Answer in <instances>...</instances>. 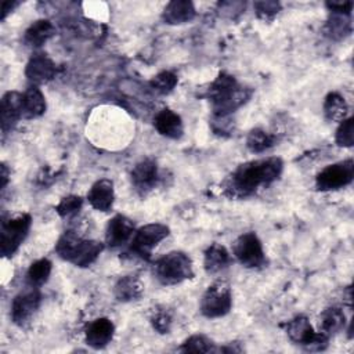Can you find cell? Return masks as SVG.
Here are the masks:
<instances>
[{
  "label": "cell",
  "mask_w": 354,
  "mask_h": 354,
  "mask_svg": "<svg viewBox=\"0 0 354 354\" xmlns=\"http://www.w3.org/2000/svg\"><path fill=\"white\" fill-rule=\"evenodd\" d=\"M283 163L279 158H264L239 165L230 176L225 191L231 196L243 198L260 187H267L281 176Z\"/></svg>",
  "instance_id": "cell-1"
},
{
  "label": "cell",
  "mask_w": 354,
  "mask_h": 354,
  "mask_svg": "<svg viewBox=\"0 0 354 354\" xmlns=\"http://www.w3.org/2000/svg\"><path fill=\"white\" fill-rule=\"evenodd\" d=\"M102 249L104 245L101 242L83 239L73 231H65L55 245V252L62 260L82 268L91 266L98 259Z\"/></svg>",
  "instance_id": "cell-2"
},
{
  "label": "cell",
  "mask_w": 354,
  "mask_h": 354,
  "mask_svg": "<svg viewBox=\"0 0 354 354\" xmlns=\"http://www.w3.org/2000/svg\"><path fill=\"white\" fill-rule=\"evenodd\" d=\"M153 274L163 285H177L194 277V267L187 253L173 250L153 263Z\"/></svg>",
  "instance_id": "cell-3"
},
{
  "label": "cell",
  "mask_w": 354,
  "mask_h": 354,
  "mask_svg": "<svg viewBox=\"0 0 354 354\" xmlns=\"http://www.w3.org/2000/svg\"><path fill=\"white\" fill-rule=\"evenodd\" d=\"M285 330L288 337L310 351H321L328 346L329 337L322 332H315L304 315H297L286 322Z\"/></svg>",
  "instance_id": "cell-4"
},
{
  "label": "cell",
  "mask_w": 354,
  "mask_h": 354,
  "mask_svg": "<svg viewBox=\"0 0 354 354\" xmlns=\"http://www.w3.org/2000/svg\"><path fill=\"white\" fill-rule=\"evenodd\" d=\"M32 224V217L28 213H19L1 223V254L11 257L24 239Z\"/></svg>",
  "instance_id": "cell-5"
},
{
  "label": "cell",
  "mask_w": 354,
  "mask_h": 354,
  "mask_svg": "<svg viewBox=\"0 0 354 354\" xmlns=\"http://www.w3.org/2000/svg\"><path fill=\"white\" fill-rule=\"evenodd\" d=\"M201 313L206 318H218L230 313L232 307V293L225 282L210 285L201 299Z\"/></svg>",
  "instance_id": "cell-6"
},
{
  "label": "cell",
  "mask_w": 354,
  "mask_h": 354,
  "mask_svg": "<svg viewBox=\"0 0 354 354\" xmlns=\"http://www.w3.org/2000/svg\"><path fill=\"white\" fill-rule=\"evenodd\" d=\"M354 178V162L351 159L333 163L321 170L315 177L319 191H335L348 185Z\"/></svg>",
  "instance_id": "cell-7"
},
{
  "label": "cell",
  "mask_w": 354,
  "mask_h": 354,
  "mask_svg": "<svg viewBox=\"0 0 354 354\" xmlns=\"http://www.w3.org/2000/svg\"><path fill=\"white\" fill-rule=\"evenodd\" d=\"M169 235V227L159 223L140 227L131 238V252L141 259H149L152 249Z\"/></svg>",
  "instance_id": "cell-8"
},
{
  "label": "cell",
  "mask_w": 354,
  "mask_h": 354,
  "mask_svg": "<svg viewBox=\"0 0 354 354\" xmlns=\"http://www.w3.org/2000/svg\"><path fill=\"white\" fill-rule=\"evenodd\" d=\"M234 256L236 260L248 268H257L264 266L266 256L263 245L254 232L242 234L234 242Z\"/></svg>",
  "instance_id": "cell-9"
},
{
  "label": "cell",
  "mask_w": 354,
  "mask_h": 354,
  "mask_svg": "<svg viewBox=\"0 0 354 354\" xmlns=\"http://www.w3.org/2000/svg\"><path fill=\"white\" fill-rule=\"evenodd\" d=\"M40 300V292L35 286L18 293L11 304V318L14 324L22 326L25 322H28L39 308Z\"/></svg>",
  "instance_id": "cell-10"
},
{
  "label": "cell",
  "mask_w": 354,
  "mask_h": 354,
  "mask_svg": "<svg viewBox=\"0 0 354 354\" xmlns=\"http://www.w3.org/2000/svg\"><path fill=\"white\" fill-rule=\"evenodd\" d=\"M57 73V66L44 53H35L26 64L25 75L35 84L50 82Z\"/></svg>",
  "instance_id": "cell-11"
},
{
  "label": "cell",
  "mask_w": 354,
  "mask_h": 354,
  "mask_svg": "<svg viewBox=\"0 0 354 354\" xmlns=\"http://www.w3.org/2000/svg\"><path fill=\"white\" fill-rule=\"evenodd\" d=\"M131 183L137 192L141 195L148 194L155 188L159 180L158 166L152 159H142L131 170Z\"/></svg>",
  "instance_id": "cell-12"
},
{
  "label": "cell",
  "mask_w": 354,
  "mask_h": 354,
  "mask_svg": "<svg viewBox=\"0 0 354 354\" xmlns=\"http://www.w3.org/2000/svg\"><path fill=\"white\" fill-rule=\"evenodd\" d=\"M134 232L136 230L133 221L123 214H116L109 220L106 225L105 242L111 248H118L129 242L133 238Z\"/></svg>",
  "instance_id": "cell-13"
},
{
  "label": "cell",
  "mask_w": 354,
  "mask_h": 354,
  "mask_svg": "<svg viewBox=\"0 0 354 354\" xmlns=\"http://www.w3.org/2000/svg\"><path fill=\"white\" fill-rule=\"evenodd\" d=\"M24 118L22 109V94L17 91H8L1 98V109H0V122L3 133L11 130L17 122Z\"/></svg>",
  "instance_id": "cell-14"
},
{
  "label": "cell",
  "mask_w": 354,
  "mask_h": 354,
  "mask_svg": "<svg viewBox=\"0 0 354 354\" xmlns=\"http://www.w3.org/2000/svg\"><path fill=\"white\" fill-rule=\"evenodd\" d=\"M252 95V90L249 87H243L238 84L231 93L224 95L223 98L212 102V109L216 118H225L230 113L235 112L239 106H242Z\"/></svg>",
  "instance_id": "cell-15"
},
{
  "label": "cell",
  "mask_w": 354,
  "mask_h": 354,
  "mask_svg": "<svg viewBox=\"0 0 354 354\" xmlns=\"http://www.w3.org/2000/svg\"><path fill=\"white\" fill-rule=\"evenodd\" d=\"M115 325L108 318H97L86 328V343L93 348H104L113 337Z\"/></svg>",
  "instance_id": "cell-16"
},
{
  "label": "cell",
  "mask_w": 354,
  "mask_h": 354,
  "mask_svg": "<svg viewBox=\"0 0 354 354\" xmlns=\"http://www.w3.org/2000/svg\"><path fill=\"white\" fill-rule=\"evenodd\" d=\"M88 203L98 212H108L115 201L113 183L108 178L95 181L87 192Z\"/></svg>",
  "instance_id": "cell-17"
},
{
  "label": "cell",
  "mask_w": 354,
  "mask_h": 354,
  "mask_svg": "<svg viewBox=\"0 0 354 354\" xmlns=\"http://www.w3.org/2000/svg\"><path fill=\"white\" fill-rule=\"evenodd\" d=\"M153 126L160 136L173 138V140L180 138L184 131L183 120H181L180 115H177L174 111L167 109V108H165L156 113V116L153 119Z\"/></svg>",
  "instance_id": "cell-18"
},
{
  "label": "cell",
  "mask_w": 354,
  "mask_h": 354,
  "mask_svg": "<svg viewBox=\"0 0 354 354\" xmlns=\"http://www.w3.org/2000/svg\"><path fill=\"white\" fill-rule=\"evenodd\" d=\"M195 17V7L189 0L170 1L162 14V18L169 25H181L192 21Z\"/></svg>",
  "instance_id": "cell-19"
},
{
  "label": "cell",
  "mask_w": 354,
  "mask_h": 354,
  "mask_svg": "<svg viewBox=\"0 0 354 354\" xmlns=\"http://www.w3.org/2000/svg\"><path fill=\"white\" fill-rule=\"evenodd\" d=\"M55 33L54 25L48 19H37L29 25L24 33V43L29 47H40Z\"/></svg>",
  "instance_id": "cell-20"
},
{
  "label": "cell",
  "mask_w": 354,
  "mask_h": 354,
  "mask_svg": "<svg viewBox=\"0 0 354 354\" xmlns=\"http://www.w3.org/2000/svg\"><path fill=\"white\" fill-rule=\"evenodd\" d=\"M231 264V254L225 246L220 243H212L203 256V267L206 272L216 274L225 270Z\"/></svg>",
  "instance_id": "cell-21"
},
{
  "label": "cell",
  "mask_w": 354,
  "mask_h": 354,
  "mask_svg": "<svg viewBox=\"0 0 354 354\" xmlns=\"http://www.w3.org/2000/svg\"><path fill=\"white\" fill-rule=\"evenodd\" d=\"M24 118L35 119L46 112V98L37 86H30L22 94Z\"/></svg>",
  "instance_id": "cell-22"
},
{
  "label": "cell",
  "mask_w": 354,
  "mask_h": 354,
  "mask_svg": "<svg viewBox=\"0 0 354 354\" xmlns=\"http://www.w3.org/2000/svg\"><path fill=\"white\" fill-rule=\"evenodd\" d=\"M144 286L140 282V279L134 275H126L122 277L113 288L115 297L119 301H134L138 300L142 296Z\"/></svg>",
  "instance_id": "cell-23"
},
{
  "label": "cell",
  "mask_w": 354,
  "mask_h": 354,
  "mask_svg": "<svg viewBox=\"0 0 354 354\" xmlns=\"http://www.w3.org/2000/svg\"><path fill=\"white\" fill-rule=\"evenodd\" d=\"M346 315L339 307H328L319 315V332L330 337L344 328Z\"/></svg>",
  "instance_id": "cell-24"
},
{
  "label": "cell",
  "mask_w": 354,
  "mask_h": 354,
  "mask_svg": "<svg viewBox=\"0 0 354 354\" xmlns=\"http://www.w3.org/2000/svg\"><path fill=\"white\" fill-rule=\"evenodd\" d=\"M239 83L236 82V79L232 75H228L225 72L218 73V76L209 84V87L206 88V98L213 102L220 100L221 97L227 95L230 91H232Z\"/></svg>",
  "instance_id": "cell-25"
},
{
  "label": "cell",
  "mask_w": 354,
  "mask_h": 354,
  "mask_svg": "<svg viewBox=\"0 0 354 354\" xmlns=\"http://www.w3.org/2000/svg\"><path fill=\"white\" fill-rule=\"evenodd\" d=\"M348 106L343 95L339 93H329L324 101V113L326 119L333 122H342L347 118Z\"/></svg>",
  "instance_id": "cell-26"
},
{
  "label": "cell",
  "mask_w": 354,
  "mask_h": 354,
  "mask_svg": "<svg viewBox=\"0 0 354 354\" xmlns=\"http://www.w3.org/2000/svg\"><path fill=\"white\" fill-rule=\"evenodd\" d=\"M51 268H53V266L48 259H40V260L32 263L26 272L28 283L35 288L41 286L43 283H46L48 281Z\"/></svg>",
  "instance_id": "cell-27"
},
{
  "label": "cell",
  "mask_w": 354,
  "mask_h": 354,
  "mask_svg": "<svg viewBox=\"0 0 354 354\" xmlns=\"http://www.w3.org/2000/svg\"><path fill=\"white\" fill-rule=\"evenodd\" d=\"M275 144V137L263 129H253L246 138V147L253 153L264 152Z\"/></svg>",
  "instance_id": "cell-28"
},
{
  "label": "cell",
  "mask_w": 354,
  "mask_h": 354,
  "mask_svg": "<svg viewBox=\"0 0 354 354\" xmlns=\"http://www.w3.org/2000/svg\"><path fill=\"white\" fill-rule=\"evenodd\" d=\"M184 353H210L216 351L214 343L205 335H192L189 336L180 348Z\"/></svg>",
  "instance_id": "cell-29"
},
{
  "label": "cell",
  "mask_w": 354,
  "mask_h": 354,
  "mask_svg": "<svg viewBox=\"0 0 354 354\" xmlns=\"http://www.w3.org/2000/svg\"><path fill=\"white\" fill-rule=\"evenodd\" d=\"M177 82H178V79L173 72L163 71L151 79L149 86L153 91H156L159 94H169L170 91H173Z\"/></svg>",
  "instance_id": "cell-30"
},
{
  "label": "cell",
  "mask_w": 354,
  "mask_h": 354,
  "mask_svg": "<svg viewBox=\"0 0 354 354\" xmlns=\"http://www.w3.org/2000/svg\"><path fill=\"white\" fill-rule=\"evenodd\" d=\"M335 141L339 147L350 148L354 144V119L346 118L344 120L340 122L336 134H335Z\"/></svg>",
  "instance_id": "cell-31"
},
{
  "label": "cell",
  "mask_w": 354,
  "mask_h": 354,
  "mask_svg": "<svg viewBox=\"0 0 354 354\" xmlns=\"http://www.w3.org/2000/svg\"><path fill=\"white\" fill-rule=\"evenodd\" d=\"M83 206V199L77 195H68L59 201V203L55 206V212L61 217H71L76 214Z\"/></svg>",
  "instance_id": "cell-32"
},
{
  "label": "cell",
  "mask_w": 354,
  "mask_h": 354,
  "mask_svg": "<svg viewBox=\"0 0 354 354\" xmlns=\"http://www.w3.org/2000/svg\"><path fill=\"white\" fill-rule=\"evenodd\" d=\"M350 32V22L347 15L333 14V17L328 22V33L333 39H342Z\"/></svg>",
  "instance_id": "cell-33"
},
{
  "label": "cell",
  "mask_w": 354,
  "mask_h": 354,
  "mask_svg": "<svg viewBox=\"0 0 354 354\" xmlns=\"http://www.w3.org/2000/svg\"><path fill=\"white\" fill-rule=\"evenodd\" d=\"M256 15L263 19V21H270L281 10V4L278 1L272 0H263V1H256L253 4Z\"/></svg>",
  "instance_id": "cell-34"
},
{
  "label": "cell",
  "mask_w": 354,
  "mask_h": 354,
  "mask_svg": "<svg viewBox=\"0 0 354 354\" xmlns=\"http://www.w3.org/2000/svg\"><path fill=\"white\" fill-rule=\"evenodd\" d=\"M151 324L159 333H169L171 328V317L166 310H159L151 317Z\"/></svg>",
  "instance_id": "cell-35"
},
{
  "label": "cell",
  "mask_w": 354,
  "mask_h": 354,
  "mask_svg": "<svg viewBox=\"0 0 354 354\" xmlns=\"http://www.w3.org/2000/svg\"><path fill=\"white\" fill-rule=\"evenodd\" d=\"M326 7L333 12V14H340V15H350L351 8H353V1H328Z\"/></svg>",
  "instance_id": "cell-36"
},
{
  "label": "cell",
  "mask_w": 354,
  "mask_h": 354,
  "mask_svg": "<svg viewBox=\"0 0 354 354\" xmlns=\"http://www.w3.org/2000/svg\"><path fill=\"white\" fill-rule=\"evenodd\" d=\"M19 4V1H17V0H7V1H4V4H3V12H1V19H4L6 17H7V14L8 12H11Z\"/></svg>",
  "instance_id": "cell-37"
},
{
  "label": "cell",
  "mask_w": 354,
  "mask_h": 354,
  "mask_svg": "<svg viewBox=\"0 0 354 354\" xmlns=\"http://www.w3.org/2000/svg\"><path fill=\"white\" fill-rule=\"evenodd\" d=\"M7 180H8V170H7V166H6V165H1V188L6 187Z\"/></svg>",
  "instance_id": "cell-38"
}]
</instances>
